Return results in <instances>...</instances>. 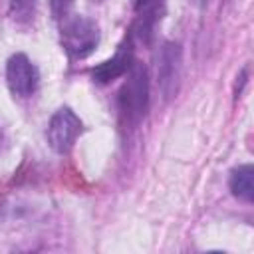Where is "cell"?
Segmentation results:
<instances>
[{
  "label": "cell",
  "instance_id": "1",
  "mask_svg": "<svg viewBox=\"0 0 254 254\" xmlns=\"http://www.w3.org/2000/svg\"><path fill=\"white\" fill-rule=\"evenodd\" d=\"M119 117L125 127H137L149 109V75L147 67L133 60L129 71L125 73V81L117 93Z\"/></svg>",
  "mask_w": 254,
  "mask_h": 254
},
{
  "label": "cell",
  "instance_id": "2",
  "mask_svg": "<svg viewBox=\"0 0 254 254\" xmlns=\"http://www.w3.org/2000/svg\"><path fill=\"white\" fill-rule=\"evenodd\" d=\"M99 26L87 16H67L62 26V46L71 62L85 60L99 46Z\"/></svg>",
  "mask_w": 254,
  "mask_h": 254
},
{
  "label": "cell",
  "instance_id": "3",
  "mask_svg": "<svg viewBox=\"0 0 254 254\" xmlns=\"http://www.w3.org/2000/svg\"><path fill=\"white\" fill-rule=\"evenodd\" d=\"M81 131H83V123L75 115V111L71 107H60L50 117L46 139H48V145L54 153L65 155L71 151V147L75 145Z\"/></svg>",
  "mask_w": 254,
  "mask_h": 254
},
{
  "label": "cell",
  "instance_id": "4",
  "mask_svg": "<svg viewBox=\"0 0 254 254\" xmlns=\"http://www.w3.org/2000/svg\"><path fill=\"white\" fill-rule=\"evenodd\" d=\"M6 83L16 97H30L36 93L38 83H40V73H38V67L34 65V62L26 54L18 52L8 58Z\"/></svg>",
  "mask_w": 254,
  "mask_h": 254
},
{
  "label": "cell",
  "instance_id": "5",
  "mask_svg": "<svg viewBox=\"0 0 254 254\" xmlns=\"http://www.w3.org/2000/svg\"><path fill=\"white\" fill-rule=\"evenodd\" d=\"M181 69H183V50L175 42H165L159 52L157 62V81L159 89L165 99L175 97L181 81Z\"/></svg>",
  "mask_w": 254,
  "mask_h": 254
},
{
  "label": "cell",
  "instance_id": "6",
  "mask_svg": "<svg viewBox=\"0 0 254 254\" xmlns=\"http://www.w3.org/2000/svg\"><path fill=\"white\" fill-rule=\"evenodd\" d=\"M131 44L133 42H131V36H129L109 60H105V62L97 64L95 67H91V77H93L95 83H101V85L111 83L113 79L123 77L129 71V67L133 64V48H131Z\"/></svg>",
  "mask_w": 254,
  "mask_h": 254
},
{
  "label": "cell",
  "instance_id": "7",
  "mask_svg": "<svg viewBox=\"0 0 254 254\" xmlns=\"http://www.w3.org/2000/svg\"><path fill=\"white\" fill-rule=\"evenodd\" d=\"M163 10H165L163 0H151L149 4H145L143 8H139L137 10L139 12V18L133 24L131 36H135L143 44H149L153 40V36H155V26L161 20Z\"/></svg>",
  "mask_w": 254,
  "mask_h": 254
},
{
  "label": "cell",
  "instance_id": "8",
  "mask_svg": "<svg viewBox=\"0 0 254 254\" xmlns=\"http://www.w3.org/2000/svg\"><path fill=\"white\" fill-rule=\"evenodd\" d=\"M228 187L238 200L252 202L254 200V167L250 163L234 167L228 177Z\"/></svg>",
  "mask_w": 254,
  "mask_h": 254
},
{
  "label": "cell",
  "instance_id": "9",
  "mask_svg": "<svg viewBox=\"0 0 254 254\" xmlns=\"http://www.w3.org/2000/svg\"><path fill=\"white\" fill-rule=\"evenodd\" d=\"M8 8H10V16L14 18L16 24L28 26L36 18L38 0H8Z\"/></svg>",
  "mask_w": 254,
  "mask_h": 254
},
{
  "label": "cell",
  "instance_id": "10",
  "mask_svg": "<svg viewBox=\"0 0 254 254\" xmlns=\"http://www.w3.org/2000/svg\"><path fill=\"white\" fill-rule=\"evenodd\" d=\"M71 4H73V0H50L52 16H54L56 20H64V18H67Z\"/></svg>",
  "mask_w": 254,
  "mask_h": 254
},
{
  "label": "cell",
  "instance_id": "11",
  "mask_svg": "<svg viewBox=\"0 0 254 254\" xmlns=\"http://www.w3.org/2000/svg\"><path fill=\"white\" fill-rule=\"evenodd\" d=\"M149 2H151V0H135L133 6H135V10H139V8H143L145 4H149Z\"/></svg>",
  "mask_w": 254,
  "mask_h": 254
},
{
  "label": "cell",
  "instance_id": "12",
  "mask_svg": "<svg viewBox=\"0 0 254 254\" xmlns=\"http://www.w3.org/2000/svg\"><path fill=\"white\" fill-rule=\"evenodd\" d=\"M190 2H194V4H198V6H204L208 0H190Z\"/></svg>",
  "mask_w": 254,
  "mask_h": 254
},
{
  "label": "cell",
  "instance_id": "13",
  "mask_svg": "<svg viewBox=\"0 0 254 254\" xmlns=\"http://www.w3.org/2000/svg\"><path fill=\"white\" fill-rule=\"evenodd\" d=\"M2 141H4V133H2V129H0V149H2Z\"/></svg>",
  "mask_w": 254,
  "mask_h": 254
},
{
  "label": "cell",
  "instance_id": "14",
  "mask_svg": "<svg viewBox=\"0 0 254 254\" xmlns=\"http://www.w3.org/2000/svg\"><path fill=\"white\" fill-rule=\"evenodd\" d=\"M91 2H93V4H99V2H103V0H91Z\"/></svg>",
  "mask_w": 254,
  "mask_h": 254
}]
</instances>
